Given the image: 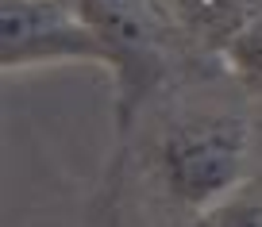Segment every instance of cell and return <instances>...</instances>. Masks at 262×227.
I'll return each instance as SVG.
<instances>
[{
	"label": "cell",
	"mask_w": 262,
	"mask_h": 227,
	"mask_svg": "<svg viewBox=\"0 0 262 227\" xmlns=\"http://www.w3.org/2000/svg\"><path fill=\"white\" fill-rule=\"evenodd\" d=\"M0 65L4 73L100 65L116 77V54L81 0H0Z\"/></svg>",
	"instance_id": "obj_2"
},
{
	"label": "cell",
	"mask_w": 262,
	"mask_h": 227,
	"mask_svg": "<svg viewBox=\"0 0 262 227\" xmlns=\"http://www.w3.org/2000/svg\"><path fill=\"white\" fill-rule=\"evenodd\" d=\"M193 227H262V204L243 200V196H228V200L201 212Z\"/></svg>",
	"instance_id": "obj_6"
},
{
	"label": "cell",
	"mask_w": 262,
	"mask_h": 227,
	"mask_svg": "<svg viewBox=\"0 0 262 227\" xmlns=\"http://www.w3.org/2000/svg\"><path fill=\"white\" fill-rule=\"evenodd\" d=\"M220 54H224V62H228V70L262 100V4H258V12L228 39V47H224Z\"/></svg>",
	"instance_id": "obj_5"
},
{
	"label": "cell",
	"mask_w": 262,
	"mask_h": 227,
	"mask_svg": "<svg viewBox=\"0 0 262 227\" xmlns=\"http://www.w3.org/2000/svg\"><path fill=\"white\" fill-rule=\"evenodd\" d=\"M170 12L189 27L205 35L216 47H228V39L258 12V0H166Z\"/></svg>",
	"instance_id": "obj_4"
},
{
	"label": "cell",
	"mask_w": 262,
	"mask_h": 227,
	"mask_svg": "<svg viewBox=\"0 0 262 227\" xmlns=\"http://www.w3.org/2000/svg\"><path fill=\"white\" fill-rule=\"evenodd\" d=\"M85 16L100 27L116 54V116L127 127L131 108L147 97L158 77V42H162V12L158 0H81Z\"/></svg>",
	"instance_id": "obj_3"
},
{
	"label": "cell",
	"mask_w": 262,
	"mask_h": 227,
	"mask_svg": "<svg viewBox=\"0 0 262 227\" xmlns=\"http://www.w3.org/2000/svg\"><path fill=\"white\" fill-rule=\"evenodd\" d=\"M251 162V127L239 116H193L170 127L158 143V177L189 212L235 196Z\"/></svg>",
	"instance_id": "obj_1"
}]
</instances>
